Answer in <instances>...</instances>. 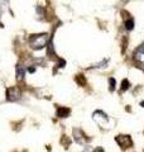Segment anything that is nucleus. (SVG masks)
Listing matches in <instances>:
<instances>
[{
  "instance_id": "obj_12",
  "label": "nucleus",
  "mask_w": 144,
  "mask_h": 152,
  "mask_svg": "<svg viewBox=\"0 0 144 152\" xmlns=\"http://www.w3.org/2000/svg\"><path fill=\"white\" fill-rule=\"evenodd\" d=\"M109 81H110V90L113 91V90L115 89V85H116V83H115V79H113V77H110Z\"/></svg>"
},
{
  "instance_id": "obj_14",
  "label": "nucleus",
  "mask_w": 144,
  "mask_h": 152,
  "mask_svg": "<svg viewBox=\"0 0 144 152\" xmlns=\"http://www.w3.org/2000/svg\"><path fill=\"white\" fill-rule=\"evenodd\" d=\"M94 152H104V150L101 148V147H97V148H95Z\"/></svg>"
},
{
  "instance_id": "obj_3",
  "label": "nucleus",
  "mask_w": 144,
  "mask_h": 152,
  "mask_svg": "<svg viewBox=\"0 0 144 152\" xmlns=\"http://www.w3.org/2000/svg\"><path fill=\"white\" fill-rule=\"evenodd\" d=\"M94 119L96 121V123H97V124H100L103 128H108L106 124L109 123V118H108V115H106V114H105L104 112H101V110L95 112V113H94Z\"/></svg>"
},
{
  "instance_id": "obj_6",
  "label": "nucleus",
  "mask_w": 144,
  "mask_h": 152,
  "mask_svg": "<svg viewBox=\"0 0 144 152\" xmlns=\"http://www.w3.org/2000/svg\"><path fill=\"white\" fill-rule=\"evenodd\" d=\"M70 113H71L70 109H68V108H65V107H60L58 109H57V117H60V118H66V117H68Z\"/></svg>"
},
{
  "instance_id": "obj_7",
  "label": "nucleus",
  "mask_w": 144,
  "mask_h": 152,
  "mask_svg": "<svg viewBox=\"0 0 144 152\" xmlns=\"http://www.w3.org/2000/svg\"><path fill=\"white\" fill-rule=\"evenodd\" d=\"M73 134H75L76 141L80 142V143H82V142H85V141H86V138H85L86 136L84 134V132L81 131V129H75V131H73Z\"/></svg>"
},
{
  "instance_id": "obj_9",
  "label": "nucleus",
  "mask_w": 144,
  "mask_h": 152,
  "mask_svg": "<svg viewBox=\"0 0 144 152\" xmlns=\"http://www.w3.org/2000/svg\"><path fill=\"white\" fill-rule=\"evenodd\" d=\"M125 28H127L128 31H132L133 28H134V20H133L132 17H128L127 18V20H125Z\"/></svg>"
},
{
  "instance_id": "obj_4",
  "label": "nucleus",
  "mask_w": 144,
  "mask_h": 152,
  "mask_svg": "<svg viewBox=\"0 0 144 152\" xmlns=\"http://www.w3.org/2000/svg\"><path fill=\"white\" fill-rule=\"evenodd\" d=\"M116 142L119 143V146L121 147V148H129V147L132 146V140H130V137L129 136H124V134H121V136H118L116 138Z\"/></svg>"
},
{
  "instance_id": "obj_11",
  "label": "nucleus",
  "mask_w": 144,
  "mask_h": 152,
  "mask_svg": "<svg viewBox=\"0 0 144 152\" xmlns=\"http://www.w3.org/2000/svg\"><path fill=\"white\" fill-rule=\"evenodd\" d=\"M129 86H130V83H129L127 79H124L123 83H121V91H125V90H128Z\"/></svg>"
},
{
  "instance_id": "obj_8",
  "label": "nucleus",
  "mask_w": 144,
  "mask_h": 152,
  "mask_svg": "<svg viewBox=\"0 0 144 152\" xmlns=\"http://www.w3.org/2000/svg\"><path fill=\"white\" fill-rule=\"evenodd\" d=\"M15 71H17V80H18V81H23V80H24V74H25L24 69L20 65H18L15 67Z\"/></svg>"
},
{
  "instance_id": "obj_2",
  "label": "nucleus",
  "mask_w": 144,
  "mask_h": 152,
  "mask_svg": "<svg viewBox=\"0 0 144 152\" xmlns=\"http://www.w3.org/2000/svg\"><path fill=\"white\" fill-rule=\"evenodd\" d=\"M22 96V91H20V89H19L18 86H12V88H9L7 90V98H8V100H10V102H17L19 100Z\"/></svg>"
},
{
  "instance_id": "obj_10",
  "label": "nucleus",
  "mask_w": 144,
  "mask_h": 152,
  "mask_svg": "<svg viewBox=\"0 0 144 152\" xmlns=\"http://www.w3.org/2000/svg\"><path fill=\"white\" fill-rule=\"evenodd\" d=\"M76 83H77L79 85H81V86H85L86 85V79L84 75H77L76 76Z\"/></svg>"
},
{
  "instance_id": "obj_13",
  "label": "nucleus",
  "mask_w": 144,
  "mask_h": 152,
  "mask_svg": "<svg viewBox=\"0 0 144 152\" xmlns=\"http://www.w3.org/2000/svg\"><path fill=\"white\" fill-rule=\"evenodd\" d=\"M28 71H29V72H36V67H33V66H31V67L29 69H28Z\"/></svg>"
},
{
  "instance_id": "obj_1",
  "label": "nucleus",
  "mask_w": 144,
  "mask_h": 152,
  "mask_svg": "<svg viewBox=\"0 0 144 152\" xmlns=\"http://www.w3.org/2000/svg\"><path fill=\"white\" fill-rule=\"evenodd\" d=\"M48 42V34L47 33H42V34H33L29 38V43L32 48L34 50H41L43 47H46Z\"/></svg>"
},
{
  "instance_id": "obj_5",
  "label": "nucleus",
  "mask_w": 144,
  "mask_h": 152,
  "mask_svg": "<svg viewBox=\"0 0 144 152\" xmlns=\"http://www.w3.org/2000/svg\"><path fill=\"white\" fill-rule=\"evenodd\" d=\"M134 58H135V61H137L138 64L144 65V45H142L140 48H139L135 52V55H134Z\"/></svg>"
}]
</instances>
